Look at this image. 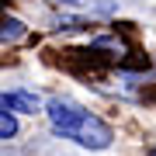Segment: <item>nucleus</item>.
<instances>
[{
  "instance_id": "obj_5",
  "label": "nucleus",
  "mask_w": 156,
  "mask_h": 156,
  "mask_svg": "<svg viewBox=\"0 0 156 156\" xmlns=\"http://www.w3.org/2000/svg\"><path fill=\"white\" fill-rule=\"evenodd\" d=\"M62 4H73V0H62Z\"/></svg>"
},
{
  "instance_id": "obj_1",
  "label": "nucleus",
  "mask_w": 156,
  "mask_h": 156,
  "mask_svg": "<svg viewBox=\"0 0 156 156\" xmlns=\"http://www.w3.org/2000/svg\"><path fill=\"white\" fill-rule=\"evenodd\" d=\"M45 115H49V125L52 132L66 135V139L80 142L83 149H108L111 146V128L101 122L97 115H90L87 108H80L76 101H66V97H52L45 104Z\"/></svg>"
},
{
  "instance_id": "obj_4",
  "label": "nucleus",
  "mask_w": 156,
  "mask_h": 156,
  "mask_svg": "<svg viewBox=\"0 0 156 156\" xmlns=\"http://www.w3.org/2000/svg\"><path fill=\"white\" fill-rule=\"evenodd\" d=\"M21 35H24V24L21 21H4V24H0V38H21Z\"/></svg>"
},
{
  "instance_id": "obj_2",
  "label": "nucleus",
  "mask_w": 156,
  "mask_h": 156,
  "mask_svg": "<svg viewBox=\"0 0 156 156\" xmlns=\"http://www.w3.org/2000/svg\"><path fill=\"white\" fill-rule=\"evenodd\" d=\"M0 111L38 115V111H42V97L31 94V90H7V94H0Z\"/></svg>"
},
{
  "instance_id": "obj_3",
  "label": "nucleus",
  "mask_w": 156,
  "mask_h": 156,
  "mask_svg": "<svg viewBox=\"0 0 156 156\" xmlns=\"http://www.w3.org/2000/svg\"><path fill=\"white\" fill-rule=\"evenodd\" d=\"M11 135H17V122L11 111H0V139H11Z\"/></svg>"
}]
</instances>
